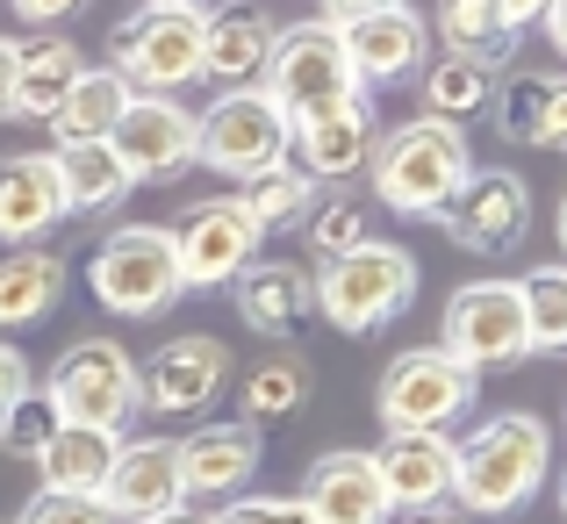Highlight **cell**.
Masks as SVG:
<instances>
[{
  "mask_svg": "<svg viewBox=\"0 0 567 524\" xmlns=\"http://www.w3.org/2000/svg\"><path fill=\"white\" fill-rule=\"evenodd\" d=\"M554 474V431L532 410L482 417L467 439H453V511L467 517H511Z\"/></svg>",
  "mask_w": 567,
  "mask_h": 524,
  "instance_id": "1",
  "label": "cell"
},
{
  "mask_svg": "<svg viewBox=\"0 0 567 524\" xmlns=\"http://www.w3.org/2000/svg\"><path fill=\"white\" fill-rule=\"evenodd\" d=\"M309 280H317V323H331V331H346V338H367V331L395 323L402 309L416 302L424 266H416V251L395 245V237H367L346 259L309 266Z\"/></svg>",
  "mask_w": 567,
  "mask_h": 524,
  "instance_id": "2",
  "label": "cell"
},
{
  "mask_svg": "<svg viewBox=\"0 0 567 524\" xmlns=\"http://www.w3.org/2000/svg\"><path fill=\"white\" fill-rule=\"evenodd\" d=\"M202 29L208 8L194 0H152V8H130L109 37V72L130 94H158L173 101L187 80H202Z\"/></svg>",
  "mask_w": 567,
  "mask_h": 524,
  "instance_id": "3",
  "label": "cell"
},
{
  "mask_svg": "<svg viewBox=\"0 0 567 524\" xmlns=\"http://www.w3.org/2000/svg\"><path fill=\"white\" fill-rule=\"evenodd\" d=\"M474 173V152H467V130L453 123H431V115H410V123L381 130L374 144V202H388L395 216H431L460 179Z\"/></svg>",
  "mask_w": 567,
  "mask_h": 524,
  "instance_id": "4",
  "label": "cell"
},
{
  "mask_svg": "<svg viewBox=\"0 0 567 524\" xmlns=\"http://www.w3.org/2000/svg\"><path fill=\"white\" fill-rule=\"evenodd\" d=\"M86 288L115 317H166L187 295L181 259H173V230L166 223H123V230H109L94 245V259H86Z\"/></svg>",
  "mask_w": 567,
  "mask_h": 524,
  "instance_id": "5",
  "label": "cell"
},
{
  "mask_svg": "<svg viewBox=\"0 0 567 524\" xmlns=\"http://www.w3.org/2000/svg\"><path fill=\"white\" fill-rule=\"evenodd\" d=\"M43 402H51L58 424L80 431H123L130 417L144 410L137 402V352L115 346V338H80L51 359L43 373Z\"/></svg>",
  "mask_w": 567,
  "mask_h": 524,
  "instance_id": "6",
  "label": "cell"
},
{
  "mask_svg": "<svg viewBox=\"0 0 567 524\" xmlns=\"http://www.w3.org/2000/svg\"><path fill=\"white\" fill-rule=\"evenodd\" d=\"M323 29L338 37L352 80L374 94V86H395V80H424L431 65V22L402 0H352V8H323L317 14Z\"/></svg>",
  "mask_w": 567,
  "mask_h": 524,
  "instance_id": "7",
  "label": "cell"
},
{
  "mask_svg": "<svg viewBox=\"0 0 567 524\" xmlns=\"http://www.w3.org/2000/svg\"><path fill=\"white\" fill-rule=\"evenodd\" d=\"M259 94L274 101L280 115L295 123H317V115L346 109L352 94H367L360 80H352L346 51H338V37L323 22H295V29H274V58H266V80Z\"/></svg>",
  "mask_w": 567,
  "mask_h": 524,
  "instance_id": "8",
  "label": "cell"
},
{
  "mask_svg": "<svg viewBox=\"0 0 567 524\" xmlns=\"http://www.w3.org/2000/svg\"><path fill=\"white\" fill-rule=\"evenodd\" d=\"M474 395H482V373H467L439 346H410L388 359L374 410H381V431H439V439H453V424L474 410Z\"/></svg>",
  "mask_w": 567,
  "mask_h": 524,
  "instance_id": "9",
  "label": "cell"
},
{
  "mask_svg": "<svg viewBox=\"0 0 567 524\" xmlns=\"http://www.w3.org/2000/svg\"><path fill=\"white\" fill-rule=\"evenodd\" d=\"M288 115L259 94V86H237V94H216L202 115H194V166L223 173V179H259L274 166H288Z\"/></svg>",
  "mask_w": 567,
  "mask_h": 524,
  "instance_id": "10",
  "label": "cell"
},
{
  "mask_svg": "<svg viewBox=\"0 0 567 524\" xmlns=\"http://www.w3.org/2000/svg\"><path fill=\"white\" fill-rule=\"evenodd\" d=\"M439 352L460 359L467 373H488V367H517V359H532L517 280H467V288L445 302Z\"/></svg>",
  "mask_w": 567,
  "mask_h": 524,
  "instance_id": "11",
  "label": "cell"
},
{
  "mask_svg": "<svg viewBox=\"0 0 567 524\" xmlns=\"http://www.w3.org/2000/svg\"><path fill=\"white\" fill-rule=\"evenodd\" d=\"M431 223H439L460 251H511V245H525V230H532V187H525V173H511V166H474L439 208H431Z\"/></svg>",
  "mask_w": 567,
  "mask_h": 524,
  "instance_id": "12",
  "label": "cell"
},
{
  "mask_svg": "<svg viewBox=\"0 0 567 524\" xmlns=\"http://www.w3.org/2000/svg\"><path fill=\"white\" fill-rule=\"evenodd\" d=\"M230 388V346L216 331H181L152 359H137V402L152 417H202Z\"/></svg>",
  "mask_w": 567,
  "mask_h": 524,
  "instance_id": "13",
  "label": "cell"
},
{
  "mask_svg": "<svg viewBox=\"0 0 567 524\" xmlns=\"http://www.w3.org/2000/svg\"><path fill=\"white\" fill-rule=\"evenodd\" d=\"M259 223L245 216L237 194H216V202H194L181 223H173V259H181L187 288H230L251 259H259Z\"/></svg>",
  "mask_w": 567,
  "mask_h": 524,
  "instance_id": "14",
  "label": "cell"
},
{
  "mask_svg": "<svg viewBox=\"0 0 567 524\" xmlns=\"http://www.w3.org/2000/svg\"><path fill=\"white\" fill-rule=\"evenodd\" d=\"M109 152L123 166L130 187H158V179H181L194 166V109L158 94H130L123 123L109 130Z\"/></svg>",
  "mask_w": 567,
  "mask_h": 524,
  "instance_id": "15",
  "label": "cell"
},
{
  "mask_svg": "<svg viewBox=\"0 0 567 524\" xmlns=\"http://www.w3.org/2000/svg\"><path fill=\"white\" fill-rule=\"evenodd\" d=\"M374 144H381V109L374 94H352L346 109L317 115V123H295V144H288V166L317 187H346L374 166Z\"/></svg>",
  "mask_w": 567,
  "mask_h": 524,
  "instance_id": "16",
  "label": "cell"
},
{
  "mask_svg": "<svg viewBox=\"0 0 567 524\" xmlns=\"http://www.w3.org/2000/svg\"><path fill=\"white\" fill-rule=\"evenodd\" d=\"M187 503L181 489V460H173V439H123L115 445V468L101 482V511L115 524H152L173 517Z\"/></svg>",
  "mask_w": 567,
  "mask_h": 524,
  "instance_id": "17",
  "label": "cell"
},
{
  "mask_svg": "<svg viewBox=\"0 0 567 524\" xmlns=\"http://www.w3.org/2000/svg\"><path fill=\"white\" fill-rule=\"evenodd\" d=\"M259 445H266V431H251L245 417H237V424L187 431V439L173 445L187 503H216V511H223V503H237V496H245V482L259 474Z\"/></svg>",
  "mask_w": 567,
  "mask_h": 524,
  "instance_id": "18",
  "label": "cell"
},
{
  "mask_svg": "<svg viewBox=\"0 0 567 524\" xmlns=\"http://www.w3.org/2000/svg\"><path fill=\"white\" fill-rule=\"evenodd\" d=\"M230 295H237V317L274 346H288V338H302L317 323V280H309L302 259H251L230 280Z\"/></svg>",
  "mask_w": 567,
  "mask_h": 524,
  "instance_id": "19",
  "label": "cell"
},
{
  "mask_svg": "<svg viewBox=\"0 0 567 524\" xmlns=\"http://www.w3.org/2000/svg\"><path fill=\"white\" fill-rule=\"evenodd\" d=\"M374 474L388 489V511H402V517L439 511V503H453V439H439V431H388L374 445Z\"/></svg>",
  "mask_w": 567,
  "mask_h": 524,
  "instance_id": "20",
  "label": "cell"
},
{
  "mask_svg": "<svg viewBox=\"0 0 567 524\" xmlns=\"http://www.w3.org/2000/svg\"><path fill=\"white\" fill-rule=\"evenodd\" d=\"M309 511V524H388V489L374 474V453H360V445H338V453H323L317 468H309V489L295 496Z\"/></svg>",
  "mask_w": 567,
  "mask_h": 524,
  "instance_id": "21",
  "label": "cell"
},
{
  "mask_svg": "<svg viewBox=\"0 0 567 524\" xmlns=\"http://www.w3.org/2000/svg\"><path fill=\"white\" fill-rule=\"evenodd\" d=\"M65 223V187H58L51 152H8L0 158V245L29 251Z\"/></svg>",
  "mask_w": 567,
  "mask_h": 524,
  "instance_id": "22",
  "label": "cell"
},
{
  "mask_svg": "<svg viewBox=\"0 0 567 524\" xmlns=\"http://www.w3.org/2000/svg\"><path fill=\"white\" fill-rule=\"evenodd\" d=\"M532 22H539V0H445L431 29L445 37V58H474V65L503 72V58L517 51Z\"/></svg>",
  "mask_w": 567,
  "mask_h": 524,
  "instance_id": "23",
  "label": "cell"
},
{
  "mask_svg": "<svg viewBox=\"0 0 567 524\" xmlns=\"http://www.w3.org/2000/svg\"><path fill=\"white\" fill-rule=\"evenodd\" d=\"M511 144H532V152H567V72H517V80L496 86V109Z\"/></svg>",
  "mask_w": 567,
  "mask_h": 524,
  "instance_id": "24",
  "label": "cell"
},
{
  "mask_svg": "<svg viewBox=\"0 0 567 524\" xmlns=\"http://www.w3.org/2000/svg\"><path fill=\"white\" fill-rule=\"evenodd\" d=\"M266 58H274V22L259 8H223L202 29V80H216L223 94L266 80Z\"/></svg>",
  "mask_w": 567,
  "mask_h": 524,
  "instance_id": "25",
  "label": "cell"
},
{
  "mask_svg": "<svg viewBox=\"0 0 567 524\" xmlns=\"http://www.w3.org/2000/svg\"><path fill=\"white\" fill-rule=\"evenodd\" d=\"M80 72H86V58L72 37H14V115L51 123Z\"/></svg>",
  "mask_w": 567,
  "mask_h": 524,
  "instance_id": "26",
  "label": "cell"
},
{
  "mask_svg": "<svg viewBox=\"0 0 567 524\" xmlns=\"http://www.w3.org/2000/svg\"><path fill=\"white\" fill-rule=\"evenodd\" d=\"M65 280H72V266L58 259L51 245L8 251V259H0V338L51 317V309L65 302Z\"/></svg>",
  "mask_w": 567,
  "mask_h": 524,
  "instance_id": "27",
  "label": "cell"
},
{
  "mask_svg": "<svg viewBox=\"0 0 567 524\" xmlns=\"http://www.w3.org/2000/svg\"><path fill=\"white\" fill-rule=\"evenodd\" d=\"M115 445H123V431L58 424V439L37 453L43 489H58V496H101V482H109V468H115Z\"/></svg>",
  "mask_w": 567,
  "mask_h": 524,
  "instance_id": "28",
  "label": "cell"
},
{
  "mask_svg": "<svg viewBox=\"0 0 567 524\" xmlns=\"http://www.w3.org/2000/svg\"><path fill=\"white\" fill-rule=\"evenodd\" d=\"M123 109H130V86L115 80L109 65H86L80 80H72L65 109L51 115V137L58 144H109V130L123 123Z\"/></svg>",
  "mask_w": 567,
  "mask_h": 524,
  "instance_id": "29",
  "label": "cell"
},
{
  "mask_svg": "<svg viewBox=\"0 0 567 524\" xmlns=\"http://www.w3.org/2000/svg\"><path fill=\"white\" fill-rule=\"evenodd\" d=\"M496 72L488 65H474V58H431L424 65V115L431 123H474V115H488L496 109Z\"/></svg>",
  "mask_w": 567,
  "mask_h": 524,
  "instance_id": "30",
  "label": "cell"
},
{
  "mask_svg": "<svg viewBox=\"0 0 567 524\" xmlns=\"http://www.w3.org/2000/svg\"><path fill=\"white\" fill-rule=\"evenodd\" d=\"M309 359H295V352H266L259 367L237 381V395H245V424L251 431H266V424H288V417H302V402H309Z\"/></svg>",
  "mask_w": 567,
  "mask_h": 524,
  "instance_id": "31",
  "label": "cell"
},
{
  "mask_svg": "<svg viewBox=\"0 0 567 524\" xmlns=\"http://www.w3.org/2000/svg\"><path fill=\"white\" fill-rule=\"evenodd\" d=\"M51 166H58V187H65V216H101V208H115L130 194L109 144H58Z\"/></svg>",
  "mask_w": 567,
  "mask_h": 524,
  "instance_id": "32",
  "label": "cell"
},
{
  "mask_svg": "<svg viewBox=\"0 0 567 524\" xmlns=\"http://www.w3.org/2000/svg\"><path fill=\"white\" fill-rule=\"evenodd\" d=\"M237 202H245V216L259 223V237H266V230H288V223H302L309 208L323 202V187H317V179H302L295 166H274V173L245 179V194H237Z\"/></svg>",
  "mask_w": 567,
  "mask_h": 524,
  "instance_id": "33",
  "label": "cell"
},
{
  "mask_svg": "<svg viewBox=\"0 0 567 524\" xmlns=\"http://www.w3.org/2000/svg\"><path fill=\"white\" fill-rule=\"evenodd\" d=\"M517 302H525V346L567 352V266H532L517 280Z\"/></svg>",
  "mask_w": 567,
  "mask_h": 524,
  "instance_id": "34",
  "label": "cell"
},
{
  "mask_svg": "<svg viewBox=\"0 0 567 524\" xmlns=\"http://www.w3.org/2000/svg\"><path fill=\"white\" fill-rule=\"evenodd\" d=\"M302 230H309L317 266L323 259H346L352 245H367V237H374V202H360V194H331V202H317L302 216Z\"/></svg>",
  "mask_w": 567,
  "mask_h": 524,
  "instance_id": "35",
  "label": "cell"
},
{
  "mask_svg": "<svg viewBox=\"0 0 567 524\" xmlns=\"http://www.w3.org/2000/svg\"><path fill=\"white\" fill-rule=\"evenodd\" d=\"M51 439H58V417H51V402H43V388H29V395L14 402L8 417H0V453H14V460H37Z\"/></svg>",
  "mask_w": 567,
  "mask_h": 524,
  "instance_id": "36",
  "label": "cell"
},
{
  "mask_svg": "<svg viewBox=\"0 0 567 524\" xmlns=\"http://www.w3.org/2000/svg\"><path fill=\"white\" fill-rule=\"evenodd\" d=\"M14 524H115V517L101 511V496H58V489H37L29 511Z\"/></svg>",
  "mask_w": 567,
  "mask_h": 524,
  "instance_id": "37",
  "label": "cell"
},
{
  "mask_svg": "<svg viewBox=\"0 0 567 524\" xmlns=\"http://www.w3.org/2000/svg\"><path fill=\"white\" fill-rule=\"evenodd\" d=\"M208 524H309V511L295 496H237L223 511H208Z\"/></svg>",
  "mask_w": 567,
  "mask_h": 524,
  "instance_id": "38",
  "label": "cell"
},
{
  "mask_svg": "<svg viewBox=\"0 0 567 524\" xmlns=\"http://www.w3.org/2000/svg\"><path fill=\"white\" fill-rule=\"evenodd\" d=\"M37 388V373H29V352L14 346V338H0V417L14 410V402Z\"/></svg>",
  "mask_w": 567,
  "mask_h": 524,
  "instance_id": "39",
  "label": "cell"
},
{
  "mask_svg": "<svg viewBox=\"0 0 567 524\" xmlns=\"http://www.w3.org/2000/svg\"><path fill=\"white\" fill-rule=\"evenodd\" d=\"M14 14H22V22H58V14H80V8H65V0H14Z\"/></svg>",
  "mask_w": 567,
  "mask_h": 524,
  "instance_id": "40",
  "label": "cell"
},
{
  "mask_svg": "<svg viewBox=\"0 0 567 524\" xmlns=\"http://www.w3.org/2000/svg\"><path fill=\"white\" fill-rule=\"evenodd\" d=\"M539 29H546V43L567 58V0H554V8H539Z\"/></svg>",
  "mask_w": 567,
  "mask_h": 524,
  "instance_id": "41",
  "label": "cell"
},
{
  "mask_svg": "<svg viewBox=\"0 0 567 524\" xmlns=\"http://www.w3.org/2000/svg\"><path fill=\"white\" fill-rule=\"evenodd\" d=\"M0 115H14V37H0Z\"/></svg>",
  "mask_w": 567,
  "mask_h": 524,
  "instance_id": "42",
  "label": "cell"
},
{
  "mask_svg": "<svg viewBox=\"0 0 567 524\" xmlns=\"http://www.w3.org/2000/svg\"><path fill=\"white\" fill-rule=\"evenodd\" d=\"M402 524H474V517L453 511V503H439V511H416V517H402Z\"/></svg>",
  "mask_w": 567,
  "mask_h": 524,
  "instance_id": "43",
  "label": "cell"
},
{
  "mask_svg": "<svg viewBox=\"0 0 567 524\" xmlns=\"http://www.w3.org/2000/svg\"><path fill=\"white\" fill-rule=\"evenodd\" d=\"M152 524H208V511H194V503H181L173 517H152Z\"/></svg>",
  "mask_w": 567,
  "mask_h": 524,
  "instance_id": "44",
  "label": "cell"
},
{
  "mask_svg": "<svg viewBox=\"0 0 567 524\" xmlns=\"http://www.w3.org/2000/svg\"><path fill=\"white\" fill-rule=\"evenodd\" d=\"M560 251H567V202H560Z\"/></svg>",
  "mask_w": 567,
  "mask_h": 524,
  "instance_id": "45",
  "label": "cell"
},
{
  "mask_svg": "<svg viewBox=\"0 0 567 524\" xmlns=\"http://www.w3.org/2000/svg\"><path fill=\"white\" fill-rule=\"evenodd\" d=\"M560 511H567V482H560Z\"/></svg>",
  "mask_w": 567,
  "mask_h": 524,
  "instance_id": "46",
  "label": "cell"
}]
</instances>
